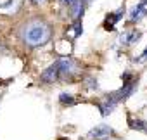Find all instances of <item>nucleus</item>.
<instances>
[{
    "instance_id": "obj_1",
    "label": "nucleus",
    "mask_w": 147,
    "mask_h": 140,
    "mask_svg": "<svg viewBox=\"0 0 147 140\" xmlns=\"http://www.w3.org/2000/svg\"><path fill=\"white\" fill-rule=\"evenodd\" d=\"M19 38L26 47H42L50 42L52 28L43 19H30L19 30Z\"/></svg>"
},
{
    "instance_id": "obj_2",
    "label": "nucleus",
    "mask_w": 147,
    "mask_h": 140,
    "mask_svg": "<svg viewBox=\"0 0 147 140\" xmlns=\"http://www.w3.org/2000/svg\"><path fill=\"white\" fill-rule=\"evenodd\" d=\"M135 90H137V81H135V80H130V81L123 83V87H121L119 90H116V92H113L111 95H107V99L113 100L114 104H119V102H125L128 97H131V95L135 94Z\"/></svg>"
},
{
    "instance_id": "obj_3",
    "label": "nucleus",
    "mask_w": 147,
    "mask_h": 140,
    "mask_svg": "<svg viewBox=\"0 0 147 140\" xmlns=\"http://www.w3.org/2000/svg\"><path fill=\"white\" fill-rule=\"evenodd\" d=\"M57 67H59V76H67V78H71V76H75V75H78V71H80V66H78V62L73 59V57H61L59 61H57Z\"/></svg>"
},
{
    "instance_id": "obj_4",
    "label": "nucleus",
    "mask_w": 147,
    "mask_h": 140,
    "mask_svg": "<svg viewBox=\"0 0 147 140\" xmlns=\"http://www.w3.org/2000/svg\"><path fill=\"white\" fill-rule=\"evenodd\" d=\"M113 135H114V130L109 125H97L95 128H92L87 133V138L88 140H106Z\"/></svg>"
},
{
    "instance_id": "obj_5",
    "label": "nucleus",
    "mask_w": 147,
    "mask_h": 140,
    "mask_svg": "<svg viewBox=\"0 0 147 140\" xmlns=\"http://www.w3.org/2000/svg\"><path fill=\"white\" fill-rule=\"evenodd\" d=\"M147 16V0H140V2L128 12V21L130 23H138Z\"/></svg>"
},
{
    "instance_id": "obj_6",
    "label": "nucleus",
    "mask_w": 147,
    "mask_h": 140,
    "mask_svg": "<svg viewBox=\"0 0 147 140\" xmlns=\"http://www.w3.org/2000/svg\"><path fill=\"white\" fill-rule=\"evenodd\" d=\"M57 78H59V67H57V62H54L52 66H49L45 71L40 75V80L45 81V83H54Z\"/></svg>"
},
{
    "instance_id": "obj_7",
    "label": "nucleus",
    "mask_w": 147,
    "mask_h": 140,
    "mask_svg": "<svg viewBox=\"0 0 147 140\" xmlns=\"http://www.w3.org/2000/svg\"><path fill=\"white\" fill-rule=\"evenodd\" d=\"M125 16V7H119L116 12H113V14H109L107 18H106V23H104V28L107 30V31H114V26H116V23L121 19Z\"/></svg>"
},
{
    "instance_id": "obj_8",
    "label": "nucleus",
    "mask_w": 147,
    "mask_h": 140,
    "mask_svg": "<svg viewBox=\"0 0 147 140\" xmlns=\"http://www.w3.org/2000/svg\"><path fill=\"white\" fill-rule=\"evenodd\" d=\"M138 38H140V31L121 33V36H119V43H123V45H133Z\"/></svg>"
},
{
    "instance_id": "obj_9",
    "label": "nucleus",
    "mask_w": 147,
    "mask_h": 140,
    "mask_svg": "<svg viewBox=\"0 0 147 140\" xmlns=\"http://www.w3.org/2000/svg\"><path fill=\"white\" fill-rule=\"evenodd\" d=\"M69 5H71L73 18H75V19H82V16H83V9H85V5H83L82 0H73Z\"/></svg>"
},
{
    "instance_id": "obj_10",
    "label": "nucleus",
    "mask_w": 147,
    "mask_h": 140,
    "mask_svg": "<svg viewBox=\"0 0 147 140\" xmlns=\"http://www.w3.org/2000/svg\"><path fill=\"white\" fill-rule=\"evenodd\" d=\"M128 125L131 130H137V131H142V133H147V121L144 119H133L131 116L128 118Z\"/></svg>"
},
{
    "instance_id": "obj_11",
    "label": "nucleus",
    "mask_w": 147,
    "mask_h": 140,
    "mask_svg": "<svg viewBox=\"0 0 147 140\" xmlns=\"http://www.w3.org/2000/svg\"><path fill=\"white\" fill-rule=\"evenodd\" d=\"M116 106H118V104H114L113 100H109V99L106 97V100H104L102 104H99V109H100V114H102L104 118H106V116H109V114H111V112L114 111V107H116Z\"/></svg>"
},
{
    "instance_id": "obj_12",
    "label": "nucleus",
    "mask_w": 147,
    "mask_h": 140,
    "mask_svg": "<svg viewBox=\"0 0 147 140\" xmlns=\"http://www.w3.org/2000/svg\"><path fill=\"white\" fill-rule=\"evenodd\" d=\"M59 102H61L62 106H73L76 100H75V97L69 95V94H61V95H59Z\"/></svg>"
},
{
    "instance_id": "obj_13",
    "label": "nucleus",
    "mask_w": 147,
    "mask_h": 140,
    "mask_svg": "<svg viewBox=\"0 0 147 140\" xmlns=\"http://www.w3.org/2000/svg\"><path fill=\"white\" fill-rule=\"evenodd\" d=\"M73 28H75V36H80L83 33V26H82V19H75V24H73Z\"/></svg>"
},
{
    "instance_id": "obj_14",
    "label": "nucleus",
    "mask_w": 147,
    "mask_h": 140,
    "mask_svg": "<svg viewBox=\"0 0 147 140\" xmlns=\"http://www.w3.org/2000/svg\"><path fill=\"white\" fill-rule=\"evenodd\" d=\"M144 61H147V48L142 52V55H140V57H137V59H135V62H144Z\"/></svg>"
},
{
    "instance_id": "obj_15",
    "label": "nucleus",
    "mask_w": 147,
    "mask_h": 140,
    "mask_svg": "<svg viewBox=\"0 0 147 140\" xmlns=\"http://www.w3.org/2000/svg\"><path fill=\"white\" fill-rule=\"evenodd\" d=\"M121 80H123V83H126V81L131 80V75L130 73H125V75H121Z\"/></svg>"
},
{
    "instance_id": "obj_16",
    "label": "nucleus",
    "mask_w": 147,
    "mask_h": 140,
    "mask_svg": "<svg viewBox=\"0 0 147 140\" xmlns=\"http://www.w3.org/2000/svg\"><path fill=\"white\" fill-rule=\"evenodd\" d=\"M88 83H90V85H88L90 88H97V81H95V80H92V78H88Z\"/></svg>"
},
{
    "instance_id": "obj_17",
    "label": "nucleus",
    "mask_w": 147,
    "mask_h": 140,
    "mask_svg": "<svg viewBox=\"0 0 147 140\" xmlns=\"http://www.w3.org/2000/svg\"><path fill=\"white\" fill-rule=\"evenodd\" d=\"M33 4H42V2H45V0H31Z\"/></svg>"
},
{
    "instance_id": "obj_18",
    "label": "nucleus",
    "mask_w": 147,
    "mask_h": 140,
    "mask_svg": "<svg viewBox=\"0 0 147 140\" xmlns=\"http://www.w3.org/2000/svg\"><path fill=\"white\" fill-rule=\"evenodd\" d=\"M61 2H62V4H67V5H69V4L73 2V0H61Z\"/></svg>"
}]
</instances>
